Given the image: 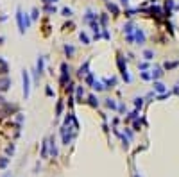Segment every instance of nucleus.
Returning a JSON list of instances; mask_svg holds the SVG:
<instances>
[{
  "label": "nucleus",
  "instance_id": "nucleus-1",
  "mask_svg": "<svg viewBox=\"0 0 179 177\" xmlns=\"http://www.w3.org/2000/svg\"><path fill=\"white\" fill-rule=\"evenodd\" d=\"M16 22H18V27H20V32H25V25H23V14H22V11L18 9V13H16Z\"/></svg>",
  "mask_w": 179,
  "mask_h": 177
},
{
  "label": "nucleus",
  "instance_id": "nucleus-3",
  "mask_svg": "<svg viewBox=\"0 0 179 177\" xmlns=\"http://www.w3.org/2000/svg\"><path fill=\"white\" fill-rule=\"evenodd\" d=\"M6 165H7V158H2V159H0V168H4Z\"/></svg>",
  "mask_w": 179,
  "mask_h": 177
},
{
  "label": "nucleus",
  "instance_id": "nucleus-2",
  "mask_svg": "<svg viewBox=\"0 0 179 177\" xmlns=\"http://www.w3.org/2000/svg\"><path fill=\"white\" fill-rule=\"evenodd\" d=\"M23 95H25V98L29 97V74L27 72H23Z\"/></svg>",
  "mask_w": 179,
  "mask_h": 177
}]
</instances>
